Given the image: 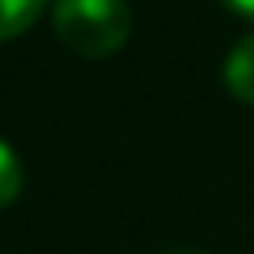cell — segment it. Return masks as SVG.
<instances>
[{
    "label": "cell",
    "instance_id": "2",
    "mask_svg": "<svg viewBox=\"0 0 254 254\" xmlns=\"http://www.w3.org/2000/svg\"><path fill=\"white\" fill-rule=\"evenodd\" d=\"M224 86L236 101L254 105V34L239 38L224 60Z\"/></svg>",
    "mask_w": 254,
    "mask_h": 254
},
{
    "label": "cell",
    "instance_id": "5",
    "mask_svg": "<svg viewBox=\"0 0 254 254\" xmlns=\"http://www.w3.org/2000/svg\"><path fill=\"white\" fill-rule=\"evenodd\" d=\"M228 11H236V15H243V19H254V0H221Z\"/></svg>",
    "mask_w": 254,
    "mask_h": 254
},
{
    "label": "cell",
    "instance_id": "1",
    "mask_svg": "<svg viewBox=\"0 0 254 254\" xmlns=\"http://www.w3.org/2000/svg\"><path fill=\"white\" fill-rule=\"evenodd\" d=\"M53 30L71 53L105 60L131 38V11L124 0H56Z\"/></svg>",
    "mask_w": 254,
    "mask_h": 254
},
{
    "label": "cell",
    "instance_id": "4",
    "mask_svg": "<svg viewBox=\"0 0 254 254\" xmlns=\"http://www.w3.org/2000/svg\"><path fill=\"white\" fill-rule=\"evenodd\" d=\"M23 190V165H19V153L11 150L4 138H0V209H8Z\"/></svg>",
    "mask_w": 254,
    "mask_h": 254
},
{
    "label": "cell",
    "instance_id": "6",
    "mask_svg": "<svg viewBox=\"0 0 254 254\" xmlns=\"http://www.w3.org/2000/svg\"><path fill=\"white\" fill-rule=\"evenodd\" d=\"M168 254H194V251H168Z\"/></svg>",
    "mask_w": 254,
    "mask_h": 254
},
{
    "label": "cell",
    "instance_id": "3",
    "mask_svg": "<svg viewBox=\"0 0 254 254\" xmlns=\"http://www.w3.org/2000/svg\"><path fill=\"white\" fill-rule=\"evenodd\" d=\"M45 4L49 0H0V41L26 34L45 11Z\"/></svg>",
    "mask_w": 254,
    "mask_h": 254
}]
</instances>
